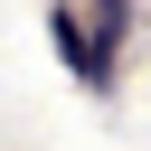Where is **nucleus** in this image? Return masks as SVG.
Listing matches in <instances>:
<instances>
[{
	"mask_svg": "<svg viewBox=\"0 0 151 151\" xmlns=\"http://www.w3.org/2000/svg\"><path fill=\"white\" fill-rule=\"evenodd\" d=\"M47 38H57V57H66V76H76V85H94V94L113 85V57H104V38H94L76 9H57V19H47Z\"/></svg>",
	"mask_w": 151,
	"mask_h": 151,
	"instance_id": "f257e3e1",
	"label": "nucleus"
},
{
	"mask_svg": "<svg viewBox=\"0 0 151 151\" xmlns=\"http://www.w3.org/2000/svg\"><path fill=\"white\" fill-rule=\"evenodd\" d=\"M94 38H104V47L123 38V0H94Z\"/></svg>",
	"mask_w": 151,
	"mask_h": 151,
	"instance_id": "f03ea898",
	"label": "nucleus"
}]
</instances>
